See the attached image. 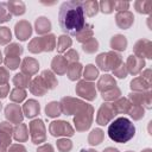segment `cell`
<instances>
[{"instance_id": "20", "label": "cell", "mask_w": 152, "mask_h": 152, "mask_svg": "<svg viewBox=\"0 0 152 152\" xmlns=\"http://www.w3.org/2000/svg\"><path fill=\"white\" fill-rule=\"evenodd\" d=\"M110 45L113 49H116V50H125L126 49V45H127V42H126V38L124 36H114L110 40Z\"/></svg>"}, {"instance_id": "9", "label": "cell", "mask_w": 152, "mask_h": 152, "mask_svg": "<svg viewBox=\"0 0 152 152\" xmlns=\"http://www.w3.org/2000/svg\"><path fill=\"white\" fill-rule=\"evenodd\" d=\"M5 113H6V118L11 121V122H14V124H18L23 120V115H21V109L20 107H18L17 104H8L5 109Z\"/></svg>"}, {"instance_id": "14", "label": "cell", "mask_w": 152, "mask_h": 152, "mask_svg": "<svg viewBox=\"0 0 152 152\" xmlns=\"http://www.w3.org/2000/svg\"><path fill=\"white\" fill-rule=\"evenodd\" d=\"M51 66H52V70L56 71L57 74L62 75L66 71V59L63 58L62 56H56L51 63Z\"/></svg>"}, {"instance_id": "6", "label": "cell", "mask_w": 152, "mask_h": 152, "mask_svg": "<svg viewBox=\"0 0 152 152\" xmlns=\"http://www.w3.org/2000/svg\"><path fill=\"white\" fill-rule=\"evenodd\" d=\"M86 104L87 103H83L82 101L74 100V99H70V97H64L62 100V107L61 108H62V112L70 115L74 112H80V109L83 108Z\"/></svg>"}, {"instance_id": "26", "label": "cell", "mask_w": 152, "mask_h": 152, "mask_svg": "<svg viewBox=\"0 0 152 152\" xmlns=\"http://www.w3.org/2000/svg\"><path fill=\"white\" fill-rule=\"evenodd\" d=\"M99 89L100 90H107L108 89V86H115V81L109 76V75H104L103 77H101V80L99 81Z\"/></svg>"}, {"instance_id": "38", "label": "cell", "mask_w": 152, "mask_h": 152, "mask_svg": "<svg viewBox=\"0 0 152 152\" xmlns=\"http://www.w3.org/2000/svg\"><path fill=\"white\" fill-rule=\"evenodd\" d=\"M100 6H101V11L103 13H110L114 8V2L113 1H101Z\"/></svg>"}, {"instance_id": "7", "label": "cell", "mask_w": 152, "mask_h": 152, "mask_svg": "<svg viewBox=\"0 0 152 152\" xmlns=\"http://www.w3.org/2000/svg\"><path fill=\"white\" fill-rule=\"evenodd\" d=\"M76 91L81 96L86 97L87 100H94L96 97V90L94 88V84L93 83H89V82H86V81L78 82L77 88H76Z\"/></svg>"}, {"instance_id": "3", "label": "cell", "mask_w": 152, "mask_h": 152, "mask_svg": "<svg viewBox=\"0 0 152 152\" xmlns=\"http://www.w3.org/2000/svg\"><path fill=\"white\" fill-rule=\"evenodd\" d=\"M53 49H55V36L53 34L36 38L28 45V50L34 53L40 52V51H52Z\"/></svg>"}, {"instance_id": "44", "label": "cell", "mask_w": 152, "mask_h": 152, "mask_svg": "<svg viewBox=\"0 0 152 152\" xmlns=\"http://www.w3.org/2000/svg\"><path fill=\"white\" fill-rule=\"evenodd\" d=\"M37 152H53V148H52V146H51V145H48V144H46V145H44V146L39 147Z\"/></svg>"}, {"instance_id": "34", "label": "cell", "mask_w": 152, "mask_h": 152, "mask_svg": "<svg viewBox=\"0 0 152 152\" xmlns=\"http://www.w3.org/2000/svg\"><path fill=\"white\" fill-rule=\"evenodd\" d=\"M11 40V31L8 27H0V44H6Z\"/></svg>"}, {"instance_id": "29", "label": "cell", "mask_w": 152, "mask_h": 152, "mask_svg": "<svg viewBox=\"0 0 152 152\" xmlns=\"http://www.w3.org/2000/svg\"><path fill=\"white\" fill-rule=\"evenodd\" d=\"M11 19V13L8 11L6 2H0V24L6 23Z\"/></svg>"}, {"instance_id": "23", "label": "cell", "mask_w": 152, "mask_h": 152, "mask_svg": "<svg viewBox=\"0 0 152 152\" xmlns=\"http://www.w3.org/2000/svg\"><path fill=\"white\" fill-rule=\"evenodd\" d=\"M97 6H99V4L96 1H84L83 2V11L86 12L87 15L93 17L97 13Z\"/></svg>"}, {"instance_id": "8", "label": "cell", "mask_w": 152, "mask_h": 152, "mask_svg": "<svg viewBox=\"0 0 152 152\" xmlns=\"http://www.w3.org/2000/svg\"><path fill=\"white\" fill-rule=\"evenodd\" d=\"M31 25L30 23L25 21V20H21L19 23H17L15 25V34L18 37V39L20 40H26L30 36H31Z\"/></svg>"}, {"instance_id": "42", "label": "cell", "mask_w": 152, "mask_h": 152, "mask_svg": "<svg viewBox=\"0 0 152 152\" xmlns=\"http://www.w3.org/2000/svg\"><path fill=\"white\" fill-rule=\"evenodd\" d=\"M8 89H10L8 84H4V86H0V97H1V99L6 97V95H7V93H8Z\"/></svg>"}, {"instance_id": "43", "label": "cell", "mask_w": 152, "mask_h": 152, "mask_svg": "<svg viewBox=\"0 0 152 152\" xmlns=\"http://www.w3.org/2000/svg\"><path fill=\"white\" fill-rule=\"evenodd\" d=\"M127 7H128V2H114V8H116L118 11L127 10Z\"/></svg>"}, {"instance_id": "28", "label": "cell", "mask_w": 152, "mask_h": 152, "mask_svg": "<svg viewBox=\"0 0 152 152\" xmlns=\"http://www.w3.org/2000/svg\"><path fill=\"white\" fill-rule=\"evenodd\" d=\"M102 137H103V132L101 129H93L89 135V142L91 145H97L101 142Z\"/></svg>"}, {"instance_id": "31", "label": "cell", "mask_w": 152, "mask_h": 152, "mask_svg": "<svg viewBox=\"0 0 152 152\" xmlns=\"http://www.w3.org/2000/svg\"><path fill=\"white\" fill-rule=\"evenodd\" d=\"M71 45V39L66 36H61L58 38V44H57V49L59 52H63L65 51L66 48H69Z\"/></svg>"}, {"instance_id": "33", "label": "cell", "mask_w": 152, "mask_h": 152, "mask_svg": "<svg viewBox=\"0 0 152 152\" xmlns=\"http://www.w3.org/2000/svg\"><path fill=\"white\" fill-rule=\"evenodd\" d=\"M83 50H84L86 52H89V53L96 51V50H97V42L95 40V38H90L89 40H87V42L83 44Z\"/></svg>"}, {"instance_id": "30", "label": "cell", "mask_w": 152, "mask_h": 152, "mask_svg": "<svg viewBox=\"0 0 152 152\" xmlns=\"http://www.w3.org/2000/svg\"><path fill=\"white\" fill-rule=\"evenodd\" d=\"M25 96H26V93H25V90L23 88H15L11 93V100L12 101H15V102L23 101L25 99Z\"/></svg>"}, {"instance_id": "5", "label": "cell", "mask_w": 152, "mask_h": 152, "mask_svg": "<svg viewBox=\"0 0 152 152\" xmlns=\"http://www.w3.org/2000/svg\"><path fill=\"white\" fill-rule=\"evenodd\" d=\"M30 129H31V135H32V140L34 144H40L42 141H44L45 139V128L43 125V121L37 119L33 120L30 124Z\"/></svg>"}, {"instance_id": "25", "label": "cell", "mask_w": 152, "mask_h": 152, "mask_svg": "<svg viewBox=\"0 0 152 152\" xmlns=\"http://www.w3.org/2000/svg\"><path fill=\"white\" fill-rule=\"evenodd\" d=\"M23 52V48L18 44H11L5 49V53L7 57H18Z\"/></svg>"}, {"instance_id": "24", "label": "cell", "mask_w": 152, "mask_h": 152, "mask_svg": "<svg viewBox=\"0 0 152 152\" xmlns=\"http://www.w3.org/2000/svg\"><path fill=\"white\" fill-rule=\"evenodd\" d=\"M45 112H46V115L51 116V118H55V116H58L62 112V108L59 106V103L57 102H51L46 106L45 108Z\"/></svg>"}, {"instance_id": "32", "label": "cell", "mask_w": 152, "mask_h": 152, "mask_svg": "<svg viewBox=\"0 0 152 152\" xmlns=\"http://www.w3.org/2000/svg\"><path fill=\"white\" fill-rule=\"evenodd\" d=\"M99 76V71L93 65V64H89L86 66V70H84V77L87 80H94Z\"/></svg>"}, {"instance_id": "18", "label": "cell", "mask_w": 152, "mask_h": 152, "mask_svg": "<svg viewBox=\"0 0 152 152\" xmlns=\"http://www.w3.org/2000/svg\"><path fill=\"white\" fill-rule=\"evenodd\" d=\"M127 19H128V20H133V15H132L129 12L118 13V15H116V24H118L120 27L126 28V27H128V26L132 24V23L127 21Z\"/></svg>"}, {"instance_id": "36", "label": "cell", "mask_w": 152, "mask_h": 152, "mask_svg": "<svg viewBox=\"0 0 152 152\" xmlns=\"http://www.w3.org/2000/svg\"><path fill=\"white\" fill-rule=\"evenodd\" d=\"M19 58L18 57H7L6 59H5V64L10 68V69H12V70H14V69H17L18 66H19Z\"/></svg>"}, {"instance_id": "41", "label": "cell", "mask_w": 152, "mask_h": 152, "mask_svg": "<svg viewBox=\"0 0 152 152\" xmlns=\"http://www.w3.org/2000/svg\"><path fill=\"white\" fill-rule=\"evenodd\" d=\"M8 152H26V150L23 145H12Z\"/></svg>"}, {"instance_id": "40", "label": "cell", "mask_w": 152, "mask_h": 152, "mask_svg": "<svg viewBox=\"0 0 152 152\" xmlns=\"http://www.w3.org/2000/svg\"><path fill=\"white\" fill-rule=\"evenodd\" d=\"M7 81H8V74H7V71L4 68H0V84H2V83L6 84Z\"/></svg>"}, {"instance_id": "11", "label": "cell", "mask_w": 152, "mask_h": 152, "mask_svg": "<svg viewBox=\"0 0 152 152\" xmlns=\"http://www.w3.org/2000/svg\"><path fill=\"white\" fill-rule=\"evenodd\" d=\"M30 89H31V91H32L34 95H38V96L44 95V94L48 91V88H46L45 83L43 82V80H42L40 77H37V78H34V80L32 81V83H31V86H30Z\"/></svg>"}, {"instance_id": "15", "label": "cell", "mask_w": 152, "mask_h": 152, "mask_svg": "<svg viewBox=\"0 0 152 152\" xmlns=\"http://www.w3.org/2000/svg\"><path fill=\"white\" fill-rule=\"evenodd\" d=\"M51 28V23L48 20V18L45 17H39L36 20V31L37 33H46L49 32Z\"/></svg>"}, {"instance_id": "46", "label": "cell", "mask_w": 152, "mask_h": 152, "mask_svg": "<svg viewBox=\"0 0 152 152\" xmlns=\"http://www.w3.org/2000/svg\"><path fill=\"white\" fill-rule=\"evenodd\" d=\"M1 61H2V59H1V52H0V63H1Z\"/></svg>"}, {"instance_id": "13", "label": "cell", "mask_w": 152, "mask_h": 152, "mask_svg": "<svg viewBox=\"0 0 152 152\" xmlns=\"http://www.w3.org/2000/svg\"><path fill=\"white\" fill-rule=\"evenodd\" d=\"M38 63H37V61H34L33 58H25L24 59V62H23V64H21V70H23V72H25V74H27V76H30V75H33L37 70H38Z\"/></svg>"}, {"instance_id": "37", "label": "cell", "mask_w": 152, "mask_h": 152, "mask_svg": "<svg viewBox=\"0 0 152 152\" xmlns=\"http://www.w3.org/2000/svg\"><path fill=\"white\" fill-rule=\"evenodd\" d=\"M119 95H120V90H119L118 88H114V89L110 90L109 93H108V91H103V93H102L103 100H113V99H116Z\"/></svg>"}, {"instance_id": "4", "label": "cell", "mask_w": 152, "mask_h": 152, "mask_svg": "<svg viewBox=\"0 0 152 152\" xmlns=\"http://www.w3.org/2000/svg\"><path fill=\"white\" fill-rule=\"evenodd\" d=\"M50 132L53 137H59V135H69L71 137L74 134L72 127L65 122V121H53L50 125Z\"/></svg>"}, {"instance_id": "47", "label": "cell", "mask_w": 152, "mask_h": 152, "mask_svg": "<svg viewBox=\"0 0 152 152\" xmlns=\"http://www.w3.org/2000/svg\"><path fill=\"white\" fill-rule=\"evenodd\" d=\"M0 108H1V103H0Z\"/></svg>"}, {"instance_id": "21", "label": "cell", "mask_w": 152, "mask_h": 152, "mask_svg": "<svg viewBox=\"0 0 152 152\" xmlns=\"http://www.w3.org/2000/svg\"><path fill=\"white\" fill-rule=\"evenodd\" d=\"M93 36V25H87L86 24V26L83 27V30L76 36V38H77V40L78 42H87V40H89L90 39V37Z\"/></svg>"}, {"instance_id": "1", "label": "cell", "mask_w": 152, "mask_h": 152, "mask_svg": "<svg viewBox=\"0 0 152 152\" xmlns=\"http://www.w3.org/2000/svg\"><path fill=\"white\" fill-rule=\"evenodd\" d=\"M58 24L66 34L77 36L86 26L83 1L71 0L63 2L58 12Z\"/></svg>"}, {"instance_id": "10", "label": "cell", "mask_w": 152, "mask_h": 152, "mask_svg": "<svg viewBox=\"0 0 152 152\" xmlns=\"http://www.w3.org/2000/svg\"><path fill=\"white\" fill-rule=\"evenodd\" d=\"M115 112H114V109L113 110H110V106L108 104V103H104V104H102V107L100 108V110H99V115H97V122L100 124V125H106L110 119H112V116H113V114H114Z\"/></svg>"}, {"instance_id": "45", "label": "cell", "mask_w": 152, "mask_h": 152, "mask_svg": "<svg viewBox=\"0 0 152 152\" xmlns=\"http://www.w3.org/2000/svg\"><path fill=\"white\" fill-rule=\"evenodd\" d=\"M103 152H119L116 148H112V147H108V148H106Z\"/></svg>"}, {"instance_id": "12", "label": "cell", "mask_w": 152, "mask_h": 152, "mask_svg": "<svg viewBox=\"0 0 152 152\" xmlns=\"http://www.w3.org/2000/svg\"><path fill=\"white\" fill-rule=\"evenodd\" d=\"M39 110H40V107H39V103L36 102L34 100H28L25 104H24V113L27 118H33L36 116L37 114H39Z\"/></svg>"}, {"instance_id": "16", "label": "cell", "mask_w": 152, "mask_h": 152, "mask_svg": "<svg viewBox=\"0 0 152 152\" xmlns=\"http://www.w3.org/2000/svg\"><path fill=\"white\" fill-rule=\"evenodd\" d=\"M40 78L43 80V82L45 83V86H46L48 89H52V88H55L57 86V81H56L53 74L51 71H49V70H44L42 72Z\"/></svg>"}, {"instance_id": "17", "label": "cell", "mask_w": 152, "mask_h": 152, "mask_svg": "<svg viewBox=\"0 0 152 152\" xmlns=\"http://www.w3.org/2000/svg\"><path fill=\"white\" fill-rule=\"evenodd\" d=\"M66 70H68V76H69V78L70 80H72V81H75V80H77L80 76H81V71H82V65L80 64V63H71L68 68H66Z\"/></svg>"}, {"instance_id": "27", "label": "cell", "mask_w": 152, "mask_h": 152, "mask_svg": "<svg viewBox=\"0 0 152 152\" xmlns=\"http://www.w3.org/2000/svg\"><path fill=\"white\" fill-rule=\"evenodd\" d=\"M14 139L18 141H24L27 139V134H26V126L25 125H19L15 127L14 131Z\"/></svg>"}, {"instance_id": "35", "label": "cell", "mask_w": 152, "mask_h": 152, "mask_svg": "<svg viewBox=\"0 0 152 152\" xmlns=\"http://www.w3.org/2000/svg\"><path fill=\"white\" fill-rule=\"evenodd\" d=\"M57 146H58L59 151L68 152L71 148V141L70 140H66V139H61V140L57 141Z\"/></svg>"}, {"instance_id": "22", "label": "cell", "mask_w": 152, "mask_h": 152, "mask_svg": "<svg viewBox=\"0 0 152 152\" xmlns=\"http://www.w3.org/2000/svg\"><path fill=\"white\" fill-rule=\"evenodd\" d=\"M13 83L18 86V88H26L28 87V83H30V76L24 74H17L13 78Z\"/></svg>"}, {"instance_id": "19", "label": "cell", "mask_w": 152, "mask_h": 152, "mask_svg": "<svg viewBox=\"0 0 152 152\" xmlns=\"http://www.w3.org/2000/svg\"><path fill=\"white\" fill-rule=\"evenodd\" d=\"M7 7H8V11L15 15H20L25 12V5L21 1H10L7 2Z\"/></svg>"}, {"instance_id": "2", "label": "cell", "mask_w": 152, "mask_h": 152, "mask_svg": "<svg viewBox=\"0 0 152 152\" xmlns=\"http://www.w3.org/2000/svg\"><path fill=\"white\" fill-rule=\"evenodd\" d=\"M135 134V127L133 122L127 118H118L108 126V137L119 144H126Z\"/></svg>"}, {"instance_id": "39", "label": "cell", "mask_w": 152, "mask_h": 152, "mask_svg": "<svg viewBox=\"0 0 152 152\" xmlns=\"http://www.w3.org/2000/svg\"><path fill=\"white\" fill-rule=\"evenodd\" d=\"M64 58L68 59V61H71V63H75L78 59V53L75 50H70V51H68L65 53V57Z\"/></svg>"}]
</instances>
